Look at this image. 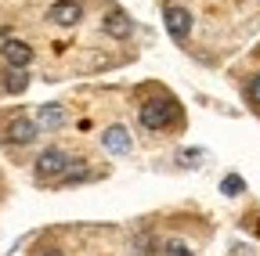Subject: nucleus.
<instances>
[{"label": "nucleus", "instance_id": "2eb2a0df", "mask_svg": "<svg viewBox=\"0 0 260 256\" xmlns=\"http://www.w3.org/2000/svg\"><path fill=\"white\" fill-rule=\"evenodd\" d=\"M37 256H61V252H58V249H40Z\"/></svg>", "mask_w": 260, "mask_h": 256}, {"label": "nucleus", "instance_id": "423d86ee", "mask_svg": "<svg viewBox=\"0 0 260 256\" xmlns=\"http://www.w3.org/2000/svg\"><path fill=\"white\" fill-rule=\"evenodd\" d=\"M51 22H58V25H76L80 18H83V4L80 0H58V4H51Z\"/></svg>", "mask_w": 260, "mask_h": 256}, {"label": "nucleus", "instance_id": "0eeeda50", "mask_svg": "<svg viewBox=\"0 0 260 256\" xmlns=\"http://www.w3.org/2000/svg\"><path fill=\"white\" fill-rule=\"evenodd\" d=\"M37 126H40V130H61V126H65V108L58 101L40 105L37 108Z\"/></svg>", "mask_w": 260, "mask_h": 256}, {"label": "nucleus", "instance_id": "4468645a", "mask_svg": "<svg viewBox=\"0 0 260 256\" xmlns=\"http://www.w3.org/2000/svg\"><path fill=\"white\" fill-rule=\"evenodd\" d=\"M246 94H249V101H253V105H260V76H253V80H249Z\"/></svg>", "mask_w": 260, "mask_h": 256}, {"label": "nucleus", "instance_id": "1a4fd4ad", "mask_svg": "<svg viewBox=\"0 0 260 256\" xmlns=\"http://www.w3.org/2000/svg\"><path fill=\"white\" fill-rule=\"evenodd\" d=\"M105 33L112 40H126L130 33H134V22H130V15H123V11H109L105 15Z\"/></svg>", "mask_w": 260, "mask_h": 256}, {"label": "nucleus", "instance_id": "f257e3e1", "mask_svg": "<svg viewBox=\"0 0 260 256\" xmlns=\"http://www.w3.org/2000/svg\"><path fill=\"white\" fill-rule=\"evenodd\" d=\"M138 119H141L145 130H162V126H170V123L177 119V105H174L170 98L145 101V105H141V112H138Z\"/></svg>", "mask_w": 260, "mask_h": 256}, {"label": "nucleus", "instance_id": "39448f33", "mask_svg": "<svg viewBox=\"0 0 260 256\" xmlns=\"http://www.w3.org/2000/svg\"><path fill=\"white\" fill-rule=\"evenodd\" d=\"M162 18H167V33H170L174 40H188V33H191V15H188L184 8H167V11H162Z\"/></svg>", "mask_w": 260, "mask_h": 256}, {"label": "nucleus", "instance_id": "ddd939ff", "mask_svg": "<svg viewBox=\"0 0 260 256\" xmlns=\"http://www.w3.org/2000/svg\"><path fill=\"white\" fill-rule=\"evenodd\" d=\"M162 256H191V249L184 242H167V249H162Z\"/></svg>", "mask_w": 260, "mask_h": 256}, {"label": "nucleus", "instance_id": "9d476101", "mask_svg": "<svg viewBox=\"0 0 260 256\" xmlns=\"http://www.w3.org/2000/svg\"><path fill=\"white\" fill-rule=\"evenodd\" d=\"M90 170H87V163H83V159H69V166H65V173L58 177L61 184H76V180H83Z\"/></svg>", "mask_w": 260, "mask_h": 256}, {"label": "nucleus", "instance_id": "9b49d317", "mask_svg": "<svg viewBox=\"0 0 260 256\" xmlns=\"http://www.w3.org/2000/svg\"><path fill=\"white\" fill-rule=\"evenodd\" d=\"M25 87H29V72H25V69H11L8 80H4V90H8V94H22Z\"/></svg>", "mask_w": 260, "mask_h": 256}, {"label": "nucleus", "instance_id": "6e6552de", "mask_svg": "<svg viewBox=\"0 0 260 256\" xmlns=\"http://www.w3.org/2000/svg\"><path fill=\"white\" fill-rule=\"evenodd\" d=\"M4 61H8L11 69H25L29 61H32V47L25 40H8L4 44Z\"/></svg>", "mask_w": 260, "mask_h": 256}, {"label": "nucleus", "instance_id": "dca6fc26", "mask_svg": "<svg viewBox=\"0 0 260 256\" xmlns=\"http://www.w3.org/2000/svg\"><path fill=\"white\" fill-rule=\"evenodd\" d=\"M256 235H260V224H256Z\"/></svg>", "mask_w": 260, "mask_h": 256}, {"label": "nucleus", "instance_id": "f03ea898", "mask_svg": "<svg viewBox=\"0 0 260 256\" xmlns=\"http://www.w3.org/2000/svg\"><path fill=\"white\" fill-rule=\"evenodd\" d=\"M37 134H40V126H37V119H29V116H15L4 126V141L8 144H32Z\"/></svg>", "mask_w": 260, "mask_h": 256}, {"label": "nucleus", "instance_id": "20e7f679", "mask_svg": "<svg viewBox=\"0 0 260 256\" xmlns=\"http://www.w3.org/2000/svg\"><path fill=\"white\" fill-rule=\"evenodd\" d=\"M102 144H105V152L109 155H130V148H134V141H130V130L126 126H109V130L102 134Z\"/></svg>", "mask_w": 260, "mask_h": 256}, {"label": "nucleus", "instance_id": "7ed1b4c3", "mask_svg": "<svg viewBox=\"0 0 260 256\" xmlns=\"http://www.w3.org/2000/svg\"><path fill=\"white\" fill-rule=\"evenodd\" d=\"M65 166H69V155L58 152V148H47L40 159H37V177L40 180H51V177H61Z\"/></svg>", "mask_w": 260, "mask_h": 256}, {"label": "nucleus", "instance_id": "f8f14e48", "mask_svg": "<svg viewBox=\"0 0 260 256\" xmlns=\"http://www.w3.org/2000/svg\"><path fill=\"white\" fill-rule=\"evenodd\" d=\"M220 191H224V195H242V191H246V180H242L239 173H228V177L220 180Z\"/></svg>", "mask_w": 260, "mask_h": 256}]
</instances>
